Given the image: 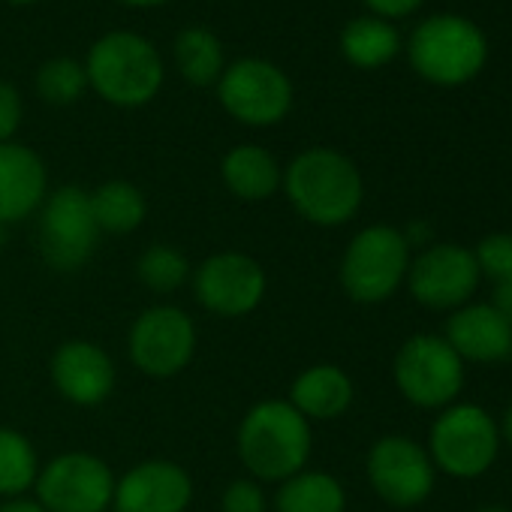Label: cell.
<instances>
[{
	"label": "cell",
	"instance_id": "1",
	"mask_svg": "<svg viewBox=\"0 0 512 512\" xmlns=\"http://www.w3.org/2000/svg\"><path fill=\"white\" fill-rule=\"evenodd\" d=\"M290 205L314 226L350 223L365 199L359 166L335 148H308L287 169L281 181Z\"/></svg>",
	"mask_w": 512,
	"mask_h": 512
},
{
	"label": "cell",
	"instance_id": "2",
	"mask_svg": "<svg viewBox=\"0 0 512 512\" xmlns=\"http://www.w3.org/2000/svg\"><path fill=\"white\" fill-rule=\"evenodd\" d=\"M235 446L241 464L253 473V479L284 482L305 470L311 458V422L290 401H260L244 413Z\"/></svg>",
	"mask_w": 512,
	"mask_h": 512
},
{
	"label": "cell",
	"instance_id": "3",
	"mask_svg": "<svg viewBox=\"0 0 512 512\" xmlns=\"http://www.w3.org/2000/svg\"><path fill=\"white\" fill-rule=\"evenodd\" d=\"M85 73L88 88L121 109H139L163 88L160 52L133 31H112L100 37L88 52Z\"/></svg>",
	"mask_w": 512,
	"mask_h": 512
},
{
	"label": "cell",
	"instance_id": "4",
	"mask_svg": "<svg viewBox=\"0 0 512 512\" xmlns=\"http://www.w3.org/2000/svg\"><path fill=\"white\" fill-rule=\"evenodd\" d=\"M407 58L425 82L455 88L479 76L488 61V40L470 19L440 13L416 25L407 40Z\"/></svg>",
	"mask_w": 512,
	"mask_h": 512
},
{
	"label": "cell",
	"instance_id": "5",
	"mask_svg": "<svg viewBox=\"0 0 512 512\" xmlns=\"http://www.w3.org/2000/svg\"><path fill=\"white\" fill-rule=\"evenodd\" d=\"M410 244L395 226H365L353 235L341 256V287L359 305L392 299L410 272Z\"/></svg>",
	"mask_w": 512,
	"mask_h": 512
},
{
	"label": "cell",
	"instance_id": "6",
	"mask_svg": "<svg viewBox=\"0 0 512 512\" xmlns=\"http://www.w3.org/2000/svg\"><path fill=\"white\" fill-rule=\"evenodd\" d=\"M500 443V428L485 407L449 404L431 425L428 455L437 470L455 479H476L494 467Z\"/></svg>",
	"mask_w": 512,
	"mask_h": 512
},
{
	"label": "cell",
	"instance_id": "7",
	"mask_svg": "<svg viewBox=\"0 0 512 512\" xmlns=\"http://www.w3.org/2000/svg\"><path fill=\"white\" fill-rule=\"evenodd\" d=\"M392 377L398 392L422 410L455 404L464 389V362L443 335H413L395 353Z\"/></svg>",
	"mask_w": 512,
	"mask_h": 512
},
{
	"label": "cell",
	"instance_id": "8",
	"mask_svg": "<svg viewBox=\"0 0 512 512\" xmlns=\"http://www.w3.org/2000/svg\"><path fill=\"white\" fill-rule=\"evenodd\" d=\"M40 253L55 272H79L97 247L100 226L94 220L91 193L67 184L40 205Z\"/></svg>",
	"mask_w": 512,
	"mask_h": 512
},
{
	"label": "cell",
	"instance_id": "9",
	"mask_svg": "<svg viewBox=\"0 0 512 512\" xmlns=\"http://www.w3.org/2000/svg\"><path fill=\"white\" fill-rule=\"evenodd\" d=\"M220 106L247 127H272L293 109L290 76L266 58H241L217 79Z\"/></svg>",
	"mask_w": 512,
	"mask_h": 512
},
{
	"label": "cell",
	"instance_id": "10",
	"mask_svg": "<svg viewBox=\"0 0 512 512\" xmlns=\"http://www.w3.org/2000/svg\"><path fill=\"white\" fill-rule=\"evenodd\" d=\"M365 470L377 497L398 509L425 503L437 479V467L428 449L407 434L380 437L368 452Z\"/></svg>",
	"mask_w": 512,
	"mask_h": 512
},
{
	"label": "cell",
	"instance_id": "11",
	"mask_svg": "<svg viewBox=\"0 0 512 512\" xmlns=\"http://www.w3.org/2000/svg\"><path fill=\"white\" fill-rule=\"evenodd\" d=\"M115 497V476L94 452H64L37 476V500L46 512H106Z\"/></svg>",
	"mask_w": 512,
	"mask_h": 512
},
{
	"label": "cell",
	"instance_id": "12",
	"mask_svg": "<svg viewBox=\"0 0 512 512\" xmlns=\"http://www.w3.org/2000/svg\"><path fill=\"white\" fill-rule=\"evenodd\" d=\"M479 266L473 250L455 241L428 244L419 256L410 260L407 287L410 296L428 311H458L470 302L479 287Z\"/></svg>",
	"mask_w": 512,
	"mask_h": 512
},
{
	"label": "cell",
	"instance_id": "13",
	"mask_svg": "<svg viewBox=\"0 0 512 512\" xmlns=\"http://www.w3.org/2000/svg\"><path fill=\"white\" fill-rule=\"evenodd\" d=\"M196 353L193 320L172 305H154L142 311L130 329V359L148 377L181 374Z\"/></svg>",
	"mask_w": 512,
	"mask_h": 512
},
{
	"label": "cell",
	"instance_id": "14",
	"mask_svg": "<svg viewBox=\"0 0 512 512\" xmlns=\"http://www.w3.org/2000/svg\"><path fill=\"white\" fill-rule=\"evenodd\" d=\"M193 293L199 305L217 317H244L266 296V272L247 253H214L196 269Z\"/></svg>",
	"mask_w": 512,
	"mask_h": 512
},
{
	"label": "cell",
	"instance_id": "15",
	"mask_svg": "<svg viewBox=\"0 0 512 512\" xmlns=\"http://www.w3.org/2000/svg\"><path fill=\"white\" fill-rule=\"evenodd\" d=\"M193 497L190 473L166 458H151L115 479V512H184Z\"/></svg>",
	"mask_w": 512,
	"mask_h": 512
},
{
	"label": "cell",
	"instance_id": "16",
	"mask_svg": "<svg viewBox=\"0 0 512 512\" xmlns=\"http://www.w3.org/2000/svg\"><path fill=\"white\" fill-rule=\"evenodd\" d=\"M443 338L461 362L500 365L512 359V323H506L488 302H467L452 311Z\"/></svg>",
	"mask_w": 512,
	"mask_h": 512
},
{
	"label": "cell",
	"instance_id": "17",
	"mask_svg": "<svg viewBox=\"0 0 512 512\" xmlns=\"http://www.w3.org/2000/svg\"><path fill=\"white\" fill-rule=\"evenodd\" d=\"M52 380L58 392L79 404H103L115 389V365L106 350L91 341H67L52 356Z\"/></svg>",
	"mask_w": 512,
	"mask_h": 512
},
{
	"label": "cell",
	"instance_id": "18",
	"mask_svg": "<svg viewBox=\"0 0 512 512\" xmlns=\"http://www.w3.org/2000/svg\"><path fill=\"white\" fill-rule=\"evenodd\" d=\"M49 190L46 163L19 142H0V223H16L34 214Z\"/></svg>",
	"mask_w": 512,
	"mask_h": 512
},
{
	"label": "cell",
	"instance_id": "19",
	"mask_svg": "<svg viewBox=\"0 0 512 512\" xmlns=\"http://www.w3.org/2000/svg\"><path fill=\"white\" fill-rule=\"evenodd\" d=\"M353 380L338 365H311L302 371L290 389V404L308 419V422H332L344 416L353 404Z\"/></svg>",
	"mask_w": 512,
	"mask_h": 512
},
{
	"label": "cell",
	"instance_id": "20",
	"mask_svg": "<svg viewBox=\"0 0 512 512\" xmlns=\"http://www.w3.org/2000/svg\"><path fill=\"white\" fill-rule=\"evenodd\" d=\"M220 175H223L226 187L244 202L269 199L284 181V172H281L275 154L260 145H235L223 157Z\"/></svg>",
	"mask_w": 512,
	"mask_h": 512
},
{
	"label": "cell",
	"instance_id": "21",
	"mask_svg": "<svg viewBox=\"0 0 512 512\" xmlns=\"http://www.w3.org/2000/svg\"><path fill=\"white\" fill-rule=\"evenodd\" d=\"M278 512H344L347 491L341 479L326 470H299L284 479L275 494Z\"/></svg>",
	"mask_w": 512,
	"mask_h": 512
},
{
	"label": "cell",
	"instance_id": "22",
	"mask_svg": "<svg viewBox=\"0 0 512 512\" xmlns=\"http://www.w3.org/2000/svg\"><path fill=\"white\" fill-rule=\"evenodd\" d=\"M341 52L359 70H380L401 52V37L392 22L377 16H359L344 28Z\"/></svg>",
	"mask_w": 512,
	"mask_h": 512
},
{
	"label": "cell",
	"instance_id": "23",
	"mask_svg": "<svg viewBox=\"0 0 512 512\" xmlns=\"http://www.w3.org/2000/svg\"><path fill=\"white\" fill-rule=\"evenodd\" d=\"M175 67L193 88L217 85L226 70L223 46L214 31L208 28H184L175 37Z\"/></svg>",
	"mask_w": 512,
	"mask_h": 512
},
{
	"label": "cell",
	"instance_id": "24",
	"mask_svg": "<svg viewBox=\"0 0 512 512\" xmlns=\"http://www.w3.org/2000/svg\"><path fill=\"white\" fill-rule=\"evenodd\" d=\"M91 208L100 232L127 235L142 226L148 214V202L142 190L130 181H106L91 193Z\"/></svg>",
	"mask_w": 512,
	"mask_h": 512
},
{
	"label": "cell",
	"instance_id": "25",
	"mask_svg": "<svg viewBox=\"0 0 512 512\" xmlns=\"http://www.w3.org/2000/svg\"><path fill=\"white\" fill-rule=\"evenodd\" d=\"M37 476L40 458L34 443L16 428H0V497H22L37 485Z\"/></svg>",
	"mask_w": 512,
	"mask_h": 512
},
{
	"label": "cell",
	"instance_id": "26",
	"mask_svg": "<svg viewBox=\"0 0 512 512\" xmlns=\"http://www.w3.org/2000/svg\"><path fill=\"white\" fill-rule=\"evenodd\" d=\"M136 275L148 290L172 293V290L184 287V281L190 278V263L181 250H175L169 244H154L139 256Z\"/></svg>",
	"mask_w": 512,
	"mask_h": 512
},
{
	"label": "cell",
	"instance_id": "27",
	"mask_svg": "<svg viewBox=\"0 0 512 512\" xmlns=\"http://www.w3.org/2000/svg\"><path fill=\"white\" fill-rule=\"evenodd\" d=\"M88 91V73L85 64L76 58H52L37 73V94L49 106H70Z\"/></svg>",
	"mask_w": 512,
	"mask_h": 512
},
{
	"label": "cell",
	"instance_id": "28",
	"mask_svg": "<svg viewBox=\"0 0 512 512\" xmlns=\"http://www.w3.org/2000/svg\"><path fill=\"white\" fill-rule=\"evenodd\" d=\"M473 260L479 275L491 284L512 278V232H491L473 247Z\"/></svg>",
	"mask_w": 512,
	"mask_h": 512
},
{
	"label": "cell",
	"instance_id": "29",
	"mask_svg": "<svg viewBox=\"0 0 512 512\" xmlns=\"http://www.w3.org/2000/svg\"><path fill=\"white\" fill-rule=\"evenodd\" d=\"M223 512H266V491L256 479H235L220 497Z\"/></svg>",
	"mask_w": 512,
	"mask_h": 512
},
{
	"label": "cell",
	"instance_id": "30",
	"mask_svg": "<svg viewBox=\"0 0 512 512\" xmlns=\"http://www.w3.org/2000/svg\"><path fill=\"white\" fill-rule=\"evenodd\" d=\"M22 124V97L19 91L0 79V142H13Z\"/></svg>",
	"mask_w": 512,
	"mask_h": 512
},
{
	"label": "cell",
	"instance_id": "31",
	"mask_svg": "<svg viewBox=\"0 0 512 512\" xmlns=\"http://www.w3.org/2000/svg\"><path fill=\"white\" fill-rule=\"evenodd\" d=\"M365 7L377 16V19H404L410 13H416L422 7V0H365Z\"/></svg>",
	"mask_w": 512,
	"mask_h": 512
},
{
	"label": "cell",
	"instance_id": "32",
	"mask_svg": "<svg viewBox=\"0 0 512 512\" xmlns=\"http://www.w3.org/2000/svg\"><path fill=\"white\" fill-rule=\"evenodd\" d=\"M488 305L506 320V323H512V278L509 281H500V284H494V290H491V299H488Z\"/></svg>",
	"mask_w": 512,
	"mask_h": 512
},
{
	"label": "cell",
	"instance_id": "33",
	"mask_svg": "<svg viewBox=\"0 0 512 512\" xmlns=\"http://www.w3.org/2000/svg\"><path fill=\"white\" fill-rule=\"evenodd\" d=\"M0 512H46V509L40 500H31L22 494V497H10V500L0 503Z\"/></svg>",
	"mask_w": 512,
	"mask_h": 512
},
{
	"label": "cell",
	"instance_id": "34",
	"mask_svg": "<svg viewBox=\"0 0 512 512\" xmlns=\"http://www.w3.org/2000/svg\"><path fill=\"white\" fill-rule=\"evenodd\" d=\"M497 428H500V440L512 446V401L506 404V410H503V419H500V425H497Z\"/></svg>",
	"mask_w": 512,
	"mask_h": 512
},
{
	"label": "cell",
	"instance_id": "35",
	"mask_svg": "<svg viewBox=\"0 0 512 512\" xmlns=\"http://www.w3.org/2000/svg\"><path fill=\"white\" fill-rule=\"evenodd\" d=\"M118 4H127V7H136V10H145V7H160L166 0H118Z\"/></svg>",
	"mask_w": 512,
	"mask_h": 512
},
{
	"label": "cell",
	"instance_id": "36",
	"mask_svg": "<svg viewBox=\"0 0 512 512\" xmlns=\"http://www.w3.org/2000/svg\"><path fill=\"white\" fill-rule=\"evenodd\" d=\"M476 512H512V509L503 506V503H485V506H479Z\"/></svg>",
	"mask_w": 512,
	"mask_h": 512
},
{
	"label": "cell",
	"instance_id": "37",
	"mask_svg": "<svg viewBox=\"0 0 512 512\" xmlns=\"http://www.w3.org/2000/svg\"><path fill=\"white\" fill-rule=\"evenodd\" d=\"M10 4H16V7H31V4H40V0H10Z\"/></svg>",
	"mask_w": 512,
	"mask_h": 512
},
{
	"label": "cell",
	"instance_id": "38",
	"mask_svg": "<svg viewBox=\"0 0 512 512\" xmlns=\"http://www.w3.org/2000/svg\"><path fill=\"white\" fill-rule=\"evenodd\" d=\"M4 244H7V226L0 223V250H4Z\"/></svg>",
	"mask_w": 512,
	"mask_h": 512
},
{
	"label": "cell",
	"instance_id": "39",
	"mask_svg": "<svg viewBox=\"0 0 512 512\" xmlns=\"http://www.w3.org/2000/svg\"><path fill=\"white\" fill-rule=\"evenodd\" d=\"M509 509H512V506H509Z\"/></svg>",
	"mask_w": 512,
	"mask_h": 512
}]
</instances>
